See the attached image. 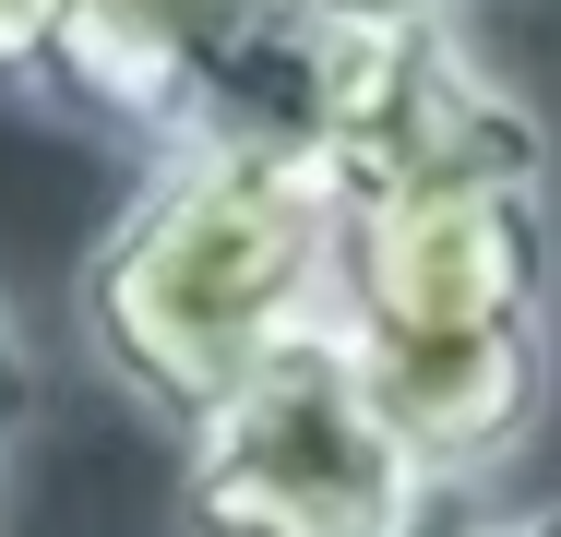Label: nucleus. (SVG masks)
<instances>
[{
  "instance_id": "f257e3e1",
  "label": "nucleus",
  "mask_w": 561,
  "mask_h": 537,
  "mask_svg": "<svg viewBox=\"0 0 561 537\" xmlns=\"http://www.w3.org/2000/svg\"><path fill=\"white\" fill-rule=\"evenodd\" d=\"M335 251H346V192L275 132H204L156 156L119 215L72 263V334L131 419L168 442L216 419L227 395L335 322Z\"/></svg>"
},
{
  "instance_id": "f03ea898",
  "label": "nucleus",
  "mask_w": 561,
  "mask_h": 537,
  "mask_svg": "<svg viewBox=\"0 0 561 537\" xmlns=\"http://www.w3.org/2000/svg\"><path fill=\"white\" fill-rule=\"evenodd\" d=\"M561 215L550 180H466L358 204L335 251V334L431 490H490L550 419Z\"/></svg>"
},
{
  "instance_id": "7ed1b4c3",
  "label": "nucleus",
  "mask_w": 561,
  "mask_h": 537,
  "mask_svg": "<svg viewBox=\"0 0 561 537\" xmlns=\"http://www.w3.org/2000/svg\"><path fill=\"white\" fill-rule=\"evenodd\" d=\"M431 502L419 454L370 407L335 322L275 346L216 419L180 442V526L192 537H407Z\"/></svg>"
},
{
  "instance_id": "20e7f679",
  "label": "nucleus",
  "mask_w": 561,
  "mask_h": 537,
  "mask_svg": "<svg viewBox=\"0 0 561 537\" xmlns=\"http://www.w3.org/2000/svg\"><path fill=\"white\" fill-rule=\"evenodd\" d=\"M239 36H251V12H227V0H72L36 107L72 132H108L156 168L239 119Z\"/></svg>"
},
{
  "instance_id": "39448f33",
  "label": "nucleus",
  "mask_w": 561,
  "mask_h": 537,
  "mask_svg": "<svg viewBox=\"0 0 561 537\" xmlns=\"http://www.w3.org/2000/svg\"><path fill=\"white\" fill-rule=\"evenodd\" d=\"M263 24H299V36H431V24H466V0H263Z\"/></svg>"
},
{
  "instance_id": "423d86ee",
  "label": "nucleus",
  "mask_w": 561,
  "mask_h": 537,
  "mask_svg": "<svg viewBox=\"0 0 561 537\" xmlns=\"http://www.w3.org/2000/svg\"><path fill=\"white\" fill-rule=\"evenodd\" d=\"M36 419H48V358H36V334H24V311L0 299V466L36 442Z\"/></svg>"
},
{
  "instance_id": "0eeeda50",
  "label": "nucleus",
  "mask_w": 561,
  "mask_h": 537,
  "mask_svg": "<svg viewBox=\"0 0 561 537\" xmlns=\"http://www.w3.org/2000/svg\"><path fill=\"white\" fill-rule=\"evenodd\" d=\"M60 12H72V0H0V96L12 107H36V84H48Z\"/></svg>"
},
{
  "instance_id": "6e6552de",
  "label": "nucleus",
  "mask_w": 561,
  "mask_h": 537,
  "mask_svg": "<svg viewBox=\"0 0 561 537\" xmlns=\"http://www.w3.org/2000/svg\"><path fill=\"white\" fill-rule=\"evenodd\" d=\"M407 537H514V526L490 514V490H431V502H419V526H407Z\"/></svg>"
},
{
  "instance_id": "1a4fd4ad",
  "label": "nucleus",
  "mask_w": 561,
  "mask_h": 537,
  "mask_svg": "<svg viewBox=\"0 0 561 537\" xmlns=\"http://www.w3.org/2000/svg\"><path fill=\"white\" fill-rule=\"evenodd\" d=\"M514 537H561V502H538V514H514Z\"/></svg>"
},
{
  "instance_id": "9d476101",
  "label": "nucleus",
  "mask_w": 561,
  "mask_h": 537,
  "mask_svg": "<svg viewBox=\"0 0 561 537\" xmlns=\"http://www.w3.org/2000/svg\"><path fill=\"white\" fill-rule=\"evenodd\" d=\"M0 537H12V490H0Z\"/></svg>"
},
{
  "instance_id": "9b49d317",
  "label": "nucleus",
  "mask_w": 561,
  "mask_h": 537,
  "mask_svg": "<svg viewBox=\"0 0 561 537\" xmlns=\"http://www.w3.org/2000/svg\"><path fill=\"white\" fill-rule=\"evenodd\" d=\"M227 12H263V0H227Z\"/></svg>"
}]
</instances>
